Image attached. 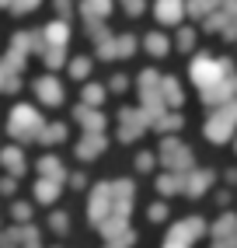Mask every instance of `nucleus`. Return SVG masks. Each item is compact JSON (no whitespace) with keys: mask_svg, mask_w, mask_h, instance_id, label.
<instances>
[{"mask_svg":"<svg viewBox=\"0 0 237 248\" xmlns=\"http://www.w3.org/2000/svg\"><path fill=\"white\" fill-rule=\"evenodd\" d=\"M157 11H161V18H164V21H175V18H178V0H161V7H157Z\"/></svg>","mask_w":237,"mask_h":248,"instance_id":"1","label":"nucleus"},{"mask_svg":"<svg viewBox=\"0 0 237 248\" xmlns=\"http://www.w3.org/2000/svg\"><path fill=\"white\" fill-rule=\"evenodd\" d=\"M108 11V0H88V14H105Z\"/></svg>","mask_w":237,"mask_h":248,"instance_id":"2","label":"nucleus"},{"mask_svg":"<svg viewBox=\"0 0 237 248\" xmlns=\"http://www.w3.org/2000/svg\"><path fill=\"white\" fill-rule=\"evenodd\" d=\"M126 7L129 11H140V0H126Z\"/></svg>","mask_w":237,"mask_h":248,"instance_id":"3","label":"nucleus"}]
</instances>
